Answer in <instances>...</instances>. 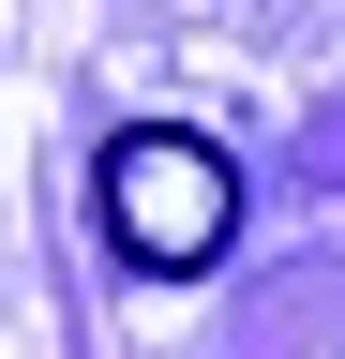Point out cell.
Instances as JSON below:
<instances>
[{
    "mask_svg": "<svg viewBox=\"0 0 345 359\" xmlns=\"http://www.w3.org/2000/svg\"><path fill=\"white\" fill-rule=\"evenodd\" d=\"M105 240H120V269H150V285H195V269L240 240V165L210 150L195 120L105 135Z\"/></svg>",
    "mask_w": 345,
    "mask_h": 359,
    "instance_id": "1",
    "label": "cell"
}]
</instances>
